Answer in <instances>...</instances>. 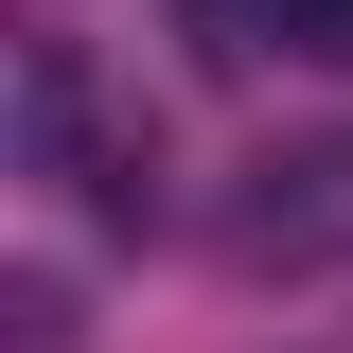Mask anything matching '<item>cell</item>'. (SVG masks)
<instances>
[{
	"instance_id": "obj_1",
	"label": "cell",
	"mask_w": 353,
	"mask_h": 353,
	"mask_svg": "<svg viewBox=\"0 0 353 353\" xmlns=\"http://www.w3.org/2000/svg\"><path fill=\"white\" fill-rule=\"evenodd\" d=\"M18 176H53L71 212L141 230V212H159V124H124L106 71H88L71 36H36V53H18Z\"/></svg>"
},
{
	"instance_id": "obj_2",
	"label": "cell",
	"mask_w": 353,
	"mask_h": 353,
	"mask_svg": "<svg viewBox=\"0 0 353 353\" xmlns=\"http://www.w3.org/2000/svg\"><path fill=\"white\" fill-rule=\"evenodd\" d=\"M212 265H248V283H318V265H353V124L265 141V159L212 194Z\"/></svg>"
},
{
	"instance_id": "obj_3",
	"label": "cell",
	"mask_w": 353,
	"mask_h": 353,
	"mask_svg": "<svg viewBox=\"0 0 353 353\" xmlns=\"http://www.w3.org/2000/svg\"><path fill=\"white\" fill-rule=\"evenodd\" d=\"M265 36L318 53V71H353V0H265Z\"/></svg>"
}]
</instances>
